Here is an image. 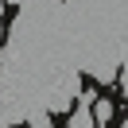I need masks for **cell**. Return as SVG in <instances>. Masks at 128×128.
<instances>
[{"label": "cell", "instance_id": "2", "mask_svg": "<svg viewBox=\"0 0 128 128\" xmlns=\"http://www.w3.org/2000/svg\"><path fill=\"white\" fill-rule=\"evenodd\" d=\"M31 128H50V116H47V112H35V116H31Z\"/></svg>", "mask_w": 128, "mask_h": 128}, {"label": "cell", "instance_id": "3", "mask_svg": "<svg viewBox=\"0 0 128 128\" xmlns=\"http://www.w3.org/2000/svg\"><path fill=\"white\" fill-rule=\"evenodd\" d=\"M120 89H124V93H128V62L120 66Z\"/></svg>", "mask_w": 128, "mask_h": 128}, {"label": "cell", "instance_id": "1", "mask_svg": "<svg viewBox=\"0 0 128 128\" xmlns=\"http://www.w3.org/2000/svg\"><path fill=\"white\" fill-rule=\"evenodd\" d=\"M112 120V101H93V124H109Z\"/></svg>", "mask_w": 128, "mask_h": 128}, {"label": "cell", "instance_id": "4", "mask_svg": "<svg viewBox=\"0 0 128 128\" xmlns=\"http://www.w3.org/2000/svg\"><path fill=\"white\" fill-rule=\"evenodd\" d=\"M120 128H128V120H124V124H120Z\"/></svg>", "mask_w": 128, "mask_h": 128}]
</instances>
